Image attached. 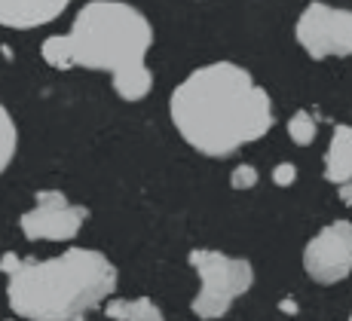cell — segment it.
I'll return each instance as SVG.
<instances>
[{"label":"cell","mask_w":352,"mask_h":321,"mask_svg":"<svg viewBox=\"0 0 352 321\" xmlns=\"http://www.w3.org/2000/svg\"><path fill=\"white\" fill-rule=\"evenodd\" d=\"M178 135L196 153L224 159L273 129L267 89L236 61H212L190 71L168 98Z\"/></svg>","instance_id":"1"},{"label":"cell","mask_w":352,"mask_h":321,"mask_svg":"<svg viewBox=\"0 0 352 321\" xmlns=\"http://www.w3.org/2000/svg\"><path fill=\"white\" fill-rule=\"evenodd\" d=\"M153 25L138 6L126 0H89L74 16L67 34H52L40 43V56L56 71L111 74L113 92L123 101H144L153 89L147 52Z\"/></svg>","instance_id":"2"},{"label":"cell","mask_w":352,"mask_h":321,"mask_svg":"<svg viewBox=\"0 0 352 321\" xmlns=\"http://www.w3.org/2000/svg\"><path fill=\"white\" fill-rule=\"evenodd\" d=\"M6 303L25 321H83L117 291L120 272L96 248H67L56 257H28L6 251Z\"/></svg>","instance_id":"3"},{"label":"cell","mask_w":352,"mask_h":321,"mask_svg":"<svg viewBox=\"0 0 352 321\" xmlns=\"http://www.w3.org/2000/svg\"><path fill=\"white\" fill-rule=\"evenodd\" d=\"M187 263L199 276V291H196L190 309L202 321L224 318L230 306L245 297L254 285V266L245 257L224 254L218 248H193L187 254Z\"/></svg>","instance_id":"4"},{"label":"cell","mask_w":352,"mask_h":321,"mask_svg":"<svg viewBox=\"0 0 352 321\" xmlns=\"http://www.w3.org/2000/svg\"><path fill=\"white\" fill-rule=\"evenodd\" d=\"M294 37L309 58H349L352 56V10L322 0L303 6L297 16Z\"/></svg>","instance_id":"5"},{"label":"cell","mask_w":352,"mask_h":321,"mask_svg":"<svg viewBox=\"0 0 352 321\" xmlns=\"http://www.w3.org/2000/svg\"><path fill=\"white\" fill-rule=\"evenodd\" d=\"M86 221L89 208L71 202L62 190H37L34 205L19 217V227L31 242H71Z\"/></svg>","instance_id":"6"},{"label":"cell","mask_w":352,"mask_h":321,"mask_svg":"<svg viewBox=\"0 0 352 321\" xmlns=\"http://www.w3.org/2000/svg\"><path fill=\"white\" fill-rule=\"evenodd\" d=\"M303 269L313 282L337 285L352 272V223L331 221L303 248Z\"/></svg>","instance_id":"7"},{"label":"cell","mask_w":352,"mask_h":321,"mask_svg":"<svg viewBox=\"0 0 352 321\" xmlns=\"http://www.w3.org/2000/svg\"><path fill=\"white\" fill-rule=\"evenodd\" d=\"M71 0H0V28L31 31L56 22Z\"/></svg>","instance_id":"8"},{"label":"cell","mask_w":352,"mask_h":321,"mask_svg":"<svg viewBox=\"0 0 352 321\" xmlns=\"http://www.w3.org/2000/svg\"><path fill=\"white\" fill-rule=\"evenodd\" d=\"M324 181L337 184V187H349L352 184V126L340 122L334 126L328 141V150H324Z\"/></svg>","instance_id":"9"},{"label":"cell","mask_w":352,"mask_h":321,"mask_svg":"<svg viewBox=\"0 0 352 321\" xmlns=\"http://www.w3.org/2000/svg\"><path fill=\"white\" fill-rule=\"evenodd\" d=\"M104 316L111 321H166L160 303L151 297H111L104 303Z\"/></svg>","instance_id":"10"},{"label":"cell","mask_w":352,"mask_h":321,"mask_svg":"<svg viewBox=\"0 0 352 321\" xmlns=\"http://www.w3.org/2000/svg\"><path fill=\"white\" fill-rule=\"evenodd\" d=\"M16 150H19V129L16 120L10 117L3 104H0V175L10 168V162L16 159Z\"/></svg>","instance_id":"11"},{"label":"cell","mask_w":352,"mask_h":321,"mask_svg":"<svg viewBox=\"0 0 352 321\" xmlns=\"http://www.w3.org/2000/svg\"><path fill=\"white\" fill-rule=\"evenodd\" d=\"M319 135V126H316V117L309 111H294L288 120V138L294 141L297 147H309Z\"/></svg>","instance_id":"12"},{"label":"cell","mask_w":352,"mask_h":321,"mask_svg":"<svg viewBox=\"0 0 352 321\" xmlns=\"http://www.w3.org/2000/svg\"><path fill=\"white\" fill-rule=\"evenodd\" d=\"M257 181H261V175H257L254 166H236L233 175H230V187L233 190H252L257 187Z\"/></svg>","instance_id":"13"},{"label":"cell","mask_w":352,"mask_h":321,"mask_svg":"<svg viewBox=\"0 0 352 321\" xmlns=\"http://www.w3.org/2000/svg\"><path fill=\"white\" fill-rule=\"evenodd\" d=\"M294 181H297L294 162H279V166L273 168V184H276V187H291Z\"/></svg>","instance_id":"14"},{"label":"cell","mask_w":352,"mask_h":321,"mask_svg":"<svg viewBox=\"0 0 352 321\" xmlns=\"http://www.w3.org/2000/svg\"><path fill=\"white\" fill-rule=\"evenodd\" d=\"M346 321H352V312H349V318H346Z\"/></svg>","instance_id":"15"},{"label":"cell","mask_w":352,"mask_h":321,"mask_svg":"<svg viewBox=\"0 0 352 321\" xmlns=\"http://www.w3.org/2000/svg\"><path fill=\"white\" fill-rule=\"evenodd\" d=\"M6 321H12V318H6Z\"/></svg>","instance_id":"16"}]
</instances>
